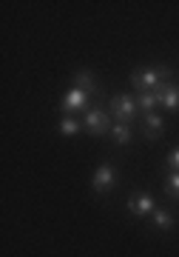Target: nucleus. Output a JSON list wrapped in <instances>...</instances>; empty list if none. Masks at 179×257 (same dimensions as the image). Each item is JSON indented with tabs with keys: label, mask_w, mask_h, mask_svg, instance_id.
<instances>
[{
	"label": "nucleus",
	"mask_w": 179,
	"mask_h": 257,
	"mask_svg": "<svg viewBox=\"0 0 179 257\" xmlns=\"http://www.w3.org/2000/svg\"><path fill=\"white\" fill-rule=\"evenodd\" d=\"M170 77V69H136V72H131V86H134L136 92H154L160 83H165Z\"/></svg>",
	"instance_id": "obj_1"
},
{
	"label": "nucleus",
	"mask_w": 179,
	"mask_h": 257,
	"mask_svg": "<svg viewBox=\"0 0 179 257\" xmlns=\"http://www.w3.org/2000/svg\"><path fill=\"white\" fill-rule=\"evenodd\" d=\"M140 109L136 106L134 97H128V94H116L111 106H108V114L116 120V123H128V120H134V111Z\"/></svg>",
	"instance_id": "obj_2"
},
{
	"label": "nucleus",
	"mask_w": 179,
	"mask_h": 257,
	"mask_svg": "<svg viewBox=\"0 0 179 257\" xmlns=\"http://www.w3.org/2000/svg\"><path fill=\"white\" fill-rule=\"evenodd\" d=\"M86 128H88L91 135H106L108 128H111V120L102 109H91L86 114Z\"/></svg>",
	"instance_id": "obj_3"
},
{
	"label": "nucleus",
	"mask_w": 179,
	"mask_h": 257,
	"mask_svg": "<svg viewBox=\"0 0 179 257\" xmlns=\"http://www.w3.org/2000/svg\"><path fill=\"white\" fill-rule=\"evenodd\" d=\"M88 94L82 92V89H77V86H74L72 92H66L63 94V111H77V109H86V106H88Z\"/></svg>",
	"instance_id": "obj_4"
},
{
	"label": "nucleus",
	"mask_w": 179,
	"mask_h": 257,
	"mask_svg": "<svg viewBox=\"0 0 179 257\" xmlns=\"http://www.w3.org/2000/svg\"><path fill=\"white\" fill-rule=\"evenodd\" d=\"M111 183H114V169L111 166H100L97 175H94V189L106 192V189H111Z\"/></svg>",
	"instance_id": "obj_5"
},
{
	"label": "nucleus",
	"mask_w": 179,
	"mask_h": 257,
	"mask_svg": "<svg viewBox=\"0 0 179 257\" xmlns=\"http://www.w3.org/2000/svg\"><path fill=\"white\" fill-rule=\"evenodd\" d=\"M128 209L134 211V214H151L154 200L148 197V194H140V197H134V200H128Z\"/></svg>",
	"instance_id": "obj_6"
},
{
	"label": "nucleus",
	"mask_w": 179,
	"mask_h": 257,
	"mask_svg": "<svg viewBox=\"0 0 179 257\" xmlns=\"http://www.w3.org/2000/svg\"><path fill=\"white\" fill-rule=\"evenodd\" d=\"M162 126H165V123H162L160 114H154V111H148V114H145V135H148V138H160Z\"/></svg>",
	"instance_id": "obj_7"
},
{
	"label": "nucleus",
	"mask_w": 179,
	"mask_h": 257,
	"mask_svg": "<svg viewBox=\"0 0 179 257\" xmlns=\"http://www.w3.org/2000/svg\"><path fill=\"white\" fill-rule=\"evenodd\" d=\"M74 77H77V89H82L88 97L91 94H97V83H94V77H91L88 72H77Z\"/></svg>",
	"instance_id": "obj_8"
},
{
	"label": "nucleus",
	"mask_w": 179,
	"mask_h": 257,
	"mask_svg": "<svg viewBox=\"0 0 179 257\" xmlns=\"http://www.w3.org/2000/svg\"><path fill=\"white\" fill-rule=\"evenodd\" d=\"M162 106H165V109H179V86H168V89H165Z\"/></svg>",
	"instance_id": "obj_9"
},
{
	"label": "nucleus",
	"mask_w": 179,
	"mask_h": 257,
	"mask_svg": "<svg viewBox=\"0 0 179 257\" xmlns=\"http://www.w3.org/2000/svg\"><path fill=\"white\" fill-rule=\"evenodd\" d=\"M80 126H82V123L77 117H72V114H66V117L60 120V132H63V135H77Z\"/></svg>",
	"instance_id": "obj_10"
},
{
	"label": "nucleus",
	"mask_w": 179,
	"mask_h": 257,
	"mask_svg": "<svg viewBox=\"0 0 179 257\" xmlns=\"http://www.w3.org/2000/svg\"><path fill=\"white\" fill-rule=\"evenodd\" d=\"M111 132H114L116 143H128V138H131V128H128V123H114V126H111Z\"/></svg>",
	"instance_id": "obj_11"
},
{
	"label": "nucleus",
	"mask_w": 179,
	"mask_h": 257,
	"mask_svg": "<svg viewBox=\"0 0 179 257\" xmlns=\"http://www.w3.org/2000/svg\"><path fill=\"white\" fill-rule=\"evenodd\" d=\"M154 220H156V226H160V229H170V214L168 211H162V209H154Z\"/></svg>",
	"instance_id": "obj_12"
},
{
	"label": "nucleus",
	"mask_w": 179,
	"mask_h": 257,
	"mask_svg": "<svg viewBox=\"0 0 179 257\" xmlns=\"http://www.w3.org/2000/svg\"><path fill=\"white\" fill-rule=\"evenodd\" d=\"M165 189H168V194H179V172H170Z\"/></svg>",
	"instance_id": "obj_13"
},
{
	"label": "nucleus",
	"mask_w": 179,
	"mask_h": 257,
	"mask_svg": "<svg viewBox=\"0 0 179 257\" xmlns=\"http://www.w3.org/2000/svg\"><path fill=\"white\" fill-rule=\"evenodd\" d=\"M168 166H170V169H174V172H179V149H176V152H170V155H168Z\"/></svg>",
	"instance_id": "obj_14"
}]
</instances>
